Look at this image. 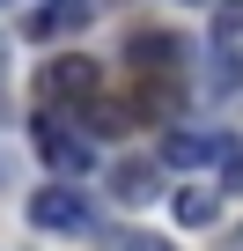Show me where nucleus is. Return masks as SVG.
<instances>
[{
	"label": "nucleus",
	"mask_w": 243,
	"mask_h": 251,
	"mask_svg": "<svg viewBox=\"0 0 243 251\" xmlns=\"http://www.w3.org/2000/svg\"><path fill=\"white\" fill-rule=\"evenodd\" d=\"M221 163H228V170H221V185H228V192H243V148H228Z\"/></svg>",
	"instance_id": "nucleus-9"
},
{
	"label": "nucleus",
	"mask_w": 243,
	"mask_h": 251,
	"mask_svg": "<svg viewBox=\"0 0 243 251\" xmlns=\"http://www.w3.org/2000/svg\"><path fill=\"white\" fill-rule=\"evenodd\" d=\"M236 251H243V236H236Z\"/></svg>",
	"instance_id": "nucleus-12"
},
{
	"label": "nucleus",
	"mask_w": 243,
	"mask_h": 251,
	"mask_svg": "<svg viewBox=\"0 0 243 251\" xmlns=\"http://www.w3.org/2000/svg\"><path fill=\"white\" fill-rule=\"evenodd\" d=\"M88 23V0H52V8H37V37H59V30H81Z\"/></svg>",
	"instance_id": "nucleus-6"
},
{
	"label": "nucleus",
	"mask_w": 243,
	"mask_h": 251,
	"mask_svg": "<svg viewBox=\"0 0 243 251\" xmlns=\"http://www.w3.org/2000/svg\"><path fill=\"white\" fill-rule=\"evenodd\" d=\"M170 214H177V229H214L221 192H214V185H177V192H170Z\"/></svg>",
	"instance_id": "nucleus-3"
},
{
	"label": "nucleus",
	"mask_w": 243,
	"mask_h": 251,
	"mask_svg": "<svg viewBox=\"0 0 243 251\" xmlns=\"http://www.w3.org/2000/svg\"><path fill=\"white\" fill-rule=\"evenodd\" d=\"M126 251H162V244L155 236H126Z\"/></svg>",
	"instance_id": "nucleus-10"
},
{
	"label": "nucleus",
	"mask_w": 243,
	"mask_h": 251,
	"mask_svg": "<svg viewBox=\"0 0 243 251\" xmlns=\"http://www.w3.org/2000/svg\"><path fill=\"white\" fill-rule=\"evenodd\" d=\"M214 37H221V45L243 37V0H221V8H214Z\"/></svg>",
	"instance_id": "nucleus-8"
},
{
	"label": "nucleus",
	"mask_w": 243,
	"mask_h": 251,
	"mask_svg": "<svg viewBox=\"0 0 243 251\" xmlns=\"http://www.w3.org/2000/svg\"><path fill=\"white\" fill-rule=\"evenodd\" d=\"M37 148H44V163H52L59 177H81V170H96V148H88L81 133H66L59 118H37Z\"/></svg>",
	"instance_id": "nucleus-2"
},
{
	"label": "nucleus",
	"mask_w": 243,
	"mask_h": 251,
	"mask_svg": "<svg viewBox=\"0 0 243 251\" xmlns=\"http://www.w3.org/2000/svg\"><path fill=\"white\" fill-rule=\"evenodd\" d=\"M206 155H228V141H214V133H170L162 141V163H177V170H199Z\"/></svg>",
	"instance_id": "nucleus-5"
},
{
	"label": "nucleus",
	"mask_w": 243,
	"mask_h": 251,
	"mask_svg": "<svg viewBox=\"0 0 243 251\" xmlns=\"http://www.w3.org/2000/svg\"><path fill=\"white\" fill-rule=\"evenodd\" d=\"M162 192V170L155 163H140V170H118V200H126V207H148Z\"/></svg>",
	"instance_id": "nucleus-7"
},
{
	"label": "nucleus",
	"mask_w": 243,
	"mask_h": 251,
	"mask_svg": "<svg viewBox=\"0 0 243 251\" xmlns=\"http://www.w3.org/2000/svg\"><path fill=\"white\" fill-rule=\"evenodd\" d=\"M88 89H96V67H88V59H52V67H44V96H52V103H59V96H88Z\"/></svg>",
	"instance_id": "nucleus-4"
},
{
	"label": "nucleus",
	"mask_w": 243,
	"mask_h": 251,
	"mask_svg": "<svg viewBox=\"0 0 243 251\" xmlns=\"http://www.w3.org/2000/svg\"><path fill=\"white\" fill-rule=\"evenodd\" d=\"M30 222L52 229V236H74V229H96V207L81 185H37L30 192Z\"/></svg>",
	"instance_id": "nucleus-1"
},
{
	"label": "nucleus",
	"mask_w": 243,
	"mask_h": 251,
	"mask_svg": "<svg viewBox=\"0 0 243 251\" xmlns=\"http://www.w3.org/2000/svg\"><path fill=\"white\" fill-rule=\"evenodd\" d=\"M177 8H221V0H177Z\"/></svg>",
	"instance_id": "nucleus-11"
}]
</instances>
